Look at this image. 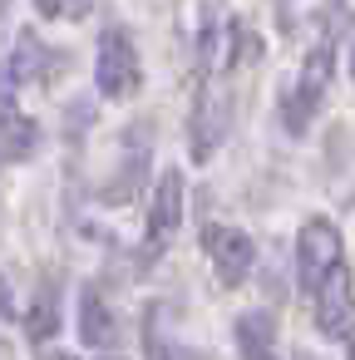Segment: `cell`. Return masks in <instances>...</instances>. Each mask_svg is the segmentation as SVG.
<instances>
[{
    "label": "cell",
    "instance_id": "6da1fadb",
    "mask_svg": "<svg viewBox=\"0 0 355 360\" xmlns=\"http://www.w3.org/2000/svg\"><path fill=\"white\" fill-rule=\"evenodd\" d=\"M345 266V247H340V232L325 222V217H311L296 237V271H301V286L306 291H321L335 271Z\"/></svg>",
    "mask_w": 355,
    "mask_h": 360
},
{
    "label": "cell",
    "instance_id": "7a4b0ae2",
    "mask_svg": "<svg viewBox=\"0 0 355 360\" xmlns=\"http://www.w3.org/2000/svg\"><path fill=\"white\" fill-rule=\"evenodd\" d=\"M330 65H335V35L325 30V35H321V45L306 55L301 84H296V89H291V99H286V129H291V134H306V124L316 119L321 94H325V84H330Z\"/></svg>",
    "mask_w": 355,
    "mask_h": 360
},
{
    "label": "cell",
    "instance_id": "3957f363",
    "mask_svg": "<svg viewBox=\"0 0 355 360\" xmlns=\"http://www.w3.org/2000/svg\"><path fill=\"white\" fill-rule=\"evenodd\" d=\"M138 79L143 75H138V50H134L129 30L124 25H109L99 35V89L109 99H124V94L138 89Z\"/></svg>",
    "mask_w": 355,
    "mask_h": 360
},
{
    "label": "cell",
    "instance_id": "277c9868",
    "mask_svg": "<svg viewBox=\"0 0 355 360\" xmlns=\"http://www.w3.org/2000/svg\"><path fill=\"white\" fill-rule=\"evenodd\" d=\"M183 227V173L168 168L153 188V207H148V247L143 252H163L173 242V232Z\"/></svg>",
    "mask_w": 355,
    "mask_h": 360
},
{
    "label": "cell",
    "instance_id": "5b68a950",
    "mask_svg": "<svg viewBox=\"0 0 355 360\" xmlns=\"http://www.w3.org/2000/svg\"><path fill=\"white\" fill-rule=\"evenodd\" d=\"M202 242H207V252H212V262H217L222 286L247 281V271H252V262H257V247H252V237H247L242 227H207Z\"/></svg>",
    "mask_w": 355,
    "mask_h": 360
},
{
    "label": "cell",
    "instance_id": "8992f818",
    "mask_svg": "<svg viewBox=\"0 0 355 360\" xmlns=\"http://www.w3.org/2000/svg\"><path fill=\"white\" fill-rule=\"evenodd\" d=\"M316 321H321V330L335 335V340L355 335V296H350V271H345V266L316 291Z\"/></svg>",
    "mask_w": 355,
    "mask_h": 360
},
{
    "label": "cell",
    "instance_id": "52a82bcc",
    "mask_svg": "<svg viewBox=\"0 0 355 360\" xmlns=\"http://www.w3.org/2000/svg\"><path fill=\"white\" fill-rule=\"evenodd\" d=\"M222 134H227V109H222V99L202 84L198 109H193V158H198V163H207Z\"/></svg>",
    "mask_w": 355,
    "mask_h": 360
},
{
    "label": "cell",
    "instance_id": "ba28073f",
    "mask_svg": "<svg viewBox=\"0 0 355 360\" xmlns=\"http://www.w3.org/2000/svg\"><path fill=\"white\" fill-rule=\"evenodd\" d=\"M79 340L94 345V350H109L119 340V326H114V311L104 306V296L94 286L79 291Z\"/></svg>",
    "mask_w": 355,
    "mask_h": 360
},
{
    "label": "cell",
    "instance_id": "9c48e42d",
    "mask_svg": "<svg viewBox=\"0 0 355 360\" xmlns=\"http://www.w3.org/2000/svg\"><path fill=\"white\" fill-rule=\"evenodd\" d=\"M55 65H60V55H50L40 35H20V45H15V65H11V75H15V84H30V79H45V75H50Z\"/></svg>",
    "mask_w": 355,
    "mask_h": 360
},
{
    "label": "cell",
    "instance_id": "30bf717a",
    "mask_svg": "<svg viewBox=\"0 0 355 360\" xmlns=\"http://www.w3.org/2000/svg\"><path fill=\"white\" fill-rule=\"evenodd\" d=\"M271 316L262 311H247L237 316V345H242V360H271Z\"/></svg>",
    "mask_w": 355,
    "mask_h": 360
},
{
    "label": "cell",
    "instance_id": "8fae6325",
    "mask_svg": "<svg viewBox=\"0 0 355 360\" xmlns=\"http://www.w3.org/2000/svg\"><path fill=\"white\" fill-rule=\"evenodd\" d=\"M35 143H40V129L30 119H20L15 109L0 114V158H30Z\"/></svg>",
    "mask_w": 355,
    "mask_h": 360
},
{
    "label": "cell",
    "instance_id": "7c38bea8",
    "mask_svg": "<svg viewBox=\"0 0 355 360\" xmlns=\"http://www.w3.org/2000/svg\"><path fill=\"white\" fill-rule=\"evenodd\" d=\"M25 330L30 340H50L60 330V301H55V286H40L35 301H30V316H25Z\"/></svg>",
    "mask_w": 355,
    "mask_h": 360
},
{
    "label": "cell",
    "instance_id": "4fadbf2b",
    "mask_svg": "<svg viewBox=\"0 0 355 360\" xmlns=\"http://www.w3.org/2000/svg\"><path fill=\"white\" fill-rule=\"evenodd\" d=\"M89 6H94V0H35V11L40 15H50V20H60V15H89Z\"/></svg>",
    "mask_w": 355,
    "mask_h": 360
},
{
    "label": "cell",
    "instance_id": "5bb4252c",
    "mask_svg": "<svg viewBox=\"0 0 355 360\" xmlns=\"http://www.w3.org/2000/svg\"><path fill=\"white\" fill-rule=\"evenodd\" d=\"M11 311V291H6V281H0V316Z\"/></svg>",
    "mask_w": 355,
    "mask_h": 360
},
{
    "label": "cell",
    "instance_id": "9a60e30c",
    "mask_svg": "<svg viewBox=\"0 0 355 360\" xmlns=\"http://www.w3.org/2000/svg\"><path fill=\"white\" fill-rule=\"evenodd\" d=\"M345 360H355V345H350V350H345Z\"/></svg>",
    "mask_w": 355,
    "mask_h": 360
},
{
    "label": "cell",
    "instance_id": "2e32d148",
    "mask_svg": "<svg viewBox=\"0 0 355 360\" xmlns=\"http://www.w3.org/2000/svg\"><path fill=\"white\" fill-rule=\"evenodd\" d=\"M350 79H355V55H350Z\"/></svg>",
    "mask_w": 355,
    "mask_h": 360
},
{
    "label": "cell",
    "instance_id": "e0dca14e",
    "mask_svg": "<svg viewBox=\"0 0 355 360\" xmlns=\"http://www.w3.org/2000/svg\"><path fill=\"white\" fill-rule=\"evenodd\" d=\"M50 360H75V355H50Z\"/></svg>",
    "mask_w": 355,
    "mask_h": 360
},
{
    "label": "cell",
    "instance_id": "ac0fdd59",
    "mask_svg": "<svg viewBox=\"0 0 355 360\" xmlns=\"http://www.w3.org/2000/svg\"><path fill=\"white\" fill-rule=\"evenodd\" d=\"M104 360H119V355H104Z\"/></svg>",
    "mask_w": 355,
    "mask_h": 360
}]
</instances>
